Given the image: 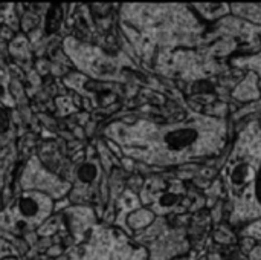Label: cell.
I'll list each match as a JSON object with an SVG mask.
<instances>
[{"label":"cell","mask_w":261,"mask_h":260,"mask_svg":"<svg viewBox=\"0 0 261 260\" xmlns=\"http://www.w3.org/2000/svg\"><path fill=\"white\" fill-rule=\"evenodd\" d=\"M19 212L26 219H34L38 215H41V203L34 196H26L19 203Z\"/></svg>","instance_id":"cell-2"},{"label":"cell","mask_w":261,"mask_h":260,"mask_svg":"<svg viewBox=\"0 0 261 260\" xmlns=\"http://www.w3.org/2000/svg\"><path fill=\"white\" fill-rule=\"evenodd\" d=\"M185 199V188L180 182H174V187L170 188L168 185L165 187V184L162 185V188L158 191V196H154V203H156V210H170L171 206L177 205L180 200Z\"/></svg>","instance_id":"cell-1"}]
</instances>
